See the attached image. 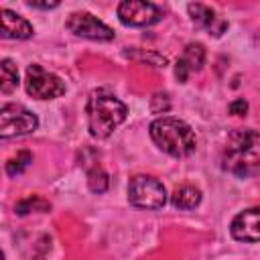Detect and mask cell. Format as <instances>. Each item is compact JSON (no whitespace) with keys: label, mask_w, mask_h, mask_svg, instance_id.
<instances>
[{"label":"cell","mask_w":260,"mask_h":260,"mask_svg":"<svg viewBox=\"0 0 260 260\" xmlns=\"http://www.w3.org/2000/svg\"><path fill=\"white\" fill-rule=\"evenodd\" d=\"M221 167L242 179L260 175V134L256 130L232 132L223 148Z\"/></svg>","instance_id":"6da1fadb"},{"label":"cell","mask_w":260,"mask_h":260,"mask_svg":"<svg viewBox=\"0 0 260 260\" xmlns=\"http://www.w3.org/2000/svg\"><path fill=\"white\" fill-rule=\"evenodd\" d=\"M128 108L108 89H95L87 100V128L93 138H108L124 120Z\"/></svg>","instance_id":"7a4b0ae2"},{"label":"cell","mask_w":260,"mask_h":260,"mask_svg":"<svg viewBox=\"0 0 260 260\" xmlns=\"http://www.w3.org/2000/svg\"><path fill=\"white\" fill-rule=\"evenodd\" d=\"M150 138L162 152H167L175 158L189 156L197 146V138H195V132L191 130V126L173 116L156 118L150 124Z\"/></svg>","instance_id":"3957f363"},{"label":"cell","mask_w":260,"mask_h":260,"mask_svg":"<svg viewBox=\"0 0 260 260\" xmlns=\"http://www.w3.org/2000/svg\"><path fill=\"white\" fill-rule=\"evenodd\" d=\"M128 201L140 209H158L167 201V191L158 179L136 175L128 183Z\"/></svg>","instance_id":"277c9868"},{"label":"cell","mask_w":260,"mask_h":260,"mask_svg":"<svg viewBox=\"0 0 260 260\" xmlns=\"http://www.w3.org/2000/svg\"><path fill=\"white\" fill-rule=\"evenodd\" d=\"M39 120L37 116L20 104H4L0 110V138H14L24 136L37 130Z\"/></svg>","instance_id":"5b68a950"},{"label":"cell","mask_w":260,"mask_h":260,"mask_svg":"<svg viewBox=\"0 0 260 260\" xmlns=\"http://www.w3.org/2000/svg\"><path fill=\"white\" fill-rule=\"evenodd\" d=\"M24 87H26V93L37 100H53L65 93V83L55 73L43 69L39 63L28 65Z\"/></svg>","instance_id":"8992f818"},{"label":"cell","mask_w":260,"mask_h":260,"mask_svg":"<svg viewBox=\"0 0 260 260\" xmlns=\"http://www.w3.org/2000/svg\"><path fill=\"white\" fill-rule=\"evenodd\" d=\"M118 18L128 26H150L162 18V10L152 2L128 0L118 4Z\"/></svg>","instance_id":"52a82bcc"},{"label":"cell","mask_w":260,"mask_h":260,"mask_svg":"<svg viewBox=\"0 0 260 260\" xmlns=\"http://www.w3.org/2000/svg\"><path fill=\"white\" fill-rule=\"evenodd\" d=\"M65 26L73 35L89 39V41H112L114 39V30L108 24H104L102 20H98L93 14H89V12H73V14H69Z\"/></svg>","instance_id":"ba28073f"},{"label":"cell","mask_w":260,"mask_h":260,"mask_svg":"<svg viewBox=\"0 0 260 260\" xmlns=\"http://www.w3.org/2000/svg\"><path fill=\"white\" fill-rule=\"evenodd\" d=\"M230 232L240 242H260V207L240 211L232 219Z\"/></svg>","instance_id":"9c48e42d"},{"label":"cell","mask_w":260,"mask_h":260,"mask_svg":"<svg viewBox=\"0 0 260 260\" xmlns=\"http://www.w3.org/2000/svg\"><path fill=\"white\" fill-rule=\"evenodd\" d=\"M205 63V49L201 43H189L185 49H183V55L177 59L175 63V77L185 83L189 79L191 73L199 71Z\"/></svg>","instance_id":"30bf717a"},{"label":"cell","mask_w":260,"mask_h":260,"mask_svg":"<svg viewBox=\"0 0 260 260\" xmlns=\"http://www.w3.org/2000/svg\"><path fill=\"white\" fill-rule=\"evenodd\" d=\"M187 10H189L191 20H193L197 26L205 28L209 35H213V37H221V35L225 32L228 22H225L223 18H219L217 12H215L213 8H209V6L201 4V2H191V4L187 6Z\"/></svg>","instance_id":"8fae6325"},{"label":"cell","mask_w":260,"mask_h":260,"mask_svg":"<svg viewBox=\"0 0 260 260\" xmlns=\"http://www.w3.org/2000/svg\"><path fill=\"white\" fill-rule=\"evenodd\" d=\"M0 35L4 39H30L32 37V26L26 18H22L20 14L2 8L0 10Z\"/></svg>","instance_id":"7c38bea8"},{"label":"cell","mask_w":260,"mask_h":260,"mask_svg":"<svg viewBox=\"0 0 260 260\" xmlns=\"http://www.w3.org/2000/svg\"><path fill=\"white\" fill-rule=\"evenodd\" d=\"M199 201H201V191L193 185H183L175 189V193L171 195V203L179 209H193L199 205Z\"/></svg>","instance_id":"4fadbf2b"},{"label":"cell","mask_w":260,"mask_h":260,"mask_svg":"<svg viewBox=\"0 0 260 260\" xmlns=\"http://www.w3.org/2000/svg\"><path fill=\"white\" fill-rule=\"evenodd\" d=\"M0 89L2 93H10L12 89H16L18 85V69L10 59H2L0 61Z\"/></svg>","instance_id":"5bb4252c"},{"label":"cell","mask_w":260,"mask_h":260,"mask_svg":"<svg viewBox=\"0 0 260 260\" xmlns=\"http://www.w3.org/2000/svg\"><path fill=\"white\" fill-rule=\"evenodd\" d=\"M49 209H51L49 201H45V199H41L37 195H30V197H26V199L16 203V213L18 215H26L28 211H49Z\"/></svg>","instance_id":"9a60e30c"},{"label":"cell","mask_w":260,"mask_h":260,"mask_svg":"<svg viewBox=\"0 0 260 260\" xmlns=\"http://www.w3.org/2000/svg\"><path fill=\"white\" fill-rule=\"evenodd\" d=\"M30 162H32V154H30L28 150H20V152H16V156H12V158L6 162V173H8L10 177H16V175H20Z\"/></svg>","instance_id":"2e32d148"},{"label":"cell","mask_w":260,"mask_h":260,"mask_svg":"<svg viewBox=\"0 0 260 260\" xmlns=\"http://www.w3.org/2000/svg\"><path fill=\"white\" fill-rule=\"evenodd\" d=\"M87 185L93 193H104L110 185V179H108V173L102 169V167H93L89 173H87Z\"/></svg>","instance_id":"e0dca14e"},{"label":"cell","mask_w":260,"mask_h":260,"mask_svg":"<svg viewBox=\"0 0 260 260\" xmlns=\"http://www.w3.org/2000/svg\"><path fill=\"white\" fill-rule=\"evenodd\" d=\"M169 108H171V100H169L167 93H154V95H152V100H150V110H152L154 114H162V112H167Z\"/></svg>","instance_id":"ac0fdd59"},{"label":"cell","mask_w":260,"mask_h":260,"mask_svg":"<svg viewBox=\"0 0 260 260\" xmlns=\"http://www.w3.org/2000/svg\"><path fill=\"white\" fill-rule=\"evenodd\" d=\"M246 112H248L246 100H234L230 104V114H234V116H246Z\"/></svg>","instance_id":"d6986e66"},{"label":"cell","mask_w":260,"mask_h":260,"mask_svg":"<svg viewBox=\"0 0 260 260\" xmlns=\"http://www.w3.org/2000/svg\"><path fill=\"white\" fill-rule=\"evenodd\" d=\"M28 6H32V8H57L59 6V2H35V0H30L28 2Z\"/></svg>","instance_id":"ffe728a7"},{"label":"cell","mask_w":260,"mask_h":260,"mask_svg":"<svg viewBox=\"0 0 260 260\" xmlns=\"http://www.w3.org/2000/svg\"><path fill=\"white\" fill-rule=\"evenodd\" d=\"M258 39H260V37H258Z\"/></svg>","instance_id":"44dd1931"}]
</instances>
